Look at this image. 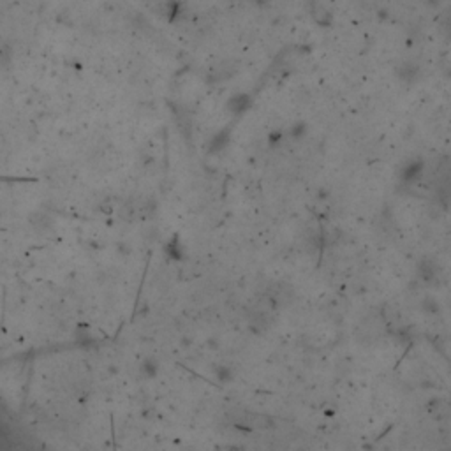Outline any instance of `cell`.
Segmentation results:
<instances>
[{"label": "cell", "instance_id": "cell-1", "mask_svg": "<svg viewBox=\"0 0 451 451\" xmlns=\"http://www.w3.org/2000/svg\"><path fill=\"white\" fill-rule=\"evenodd\" d=\"M231 421L237 426H245V428H268L271 425V420L268 416H261V414L247 413V411H237L231 414Z\"/></svg>", "mask_w": 451, "mask_h": 451}]
</instances>
